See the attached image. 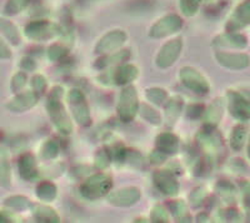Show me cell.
<instances>
[{
    "mask_svg": "<svg viewBox=\"0 0 250 223\" xmlns=\"http://www.w3.org/2000/svg\"><path fill=\"white\" fill-rule=\"evenodd\" d=\"M62 95H64V90L62 87H54L49 92L45 107L55 128L62 134H70L73 132V123H71L65 106L62 103Z\"/></svg>",
    "mask_w": 250,
    "mask_h": 223,
    "instance_id": "cell-1",
    "label": "cell"
},
{
    "mask_svg": "<svg viewBox=\"0 0 250 223\" xmlns=\"http://www.w3.org/2000/svg\"><path fill=\"white\" fill-rule=\"evenodd\" d=\"M113 188V179L106 173H97L86 178L80 186V193L89 201L98 200L108 196Z\"/></svg>",
    "mask_w": 250,
    "mask_h": 223,
    "instance_id": "cell-2",
    "label": "cell"
},
{
    "mask_svg": "<svg viewBox=\"0 0 250 223\" xmlns=\"http://www.w3.org/2000/svg\"><path fill=\"white\" fill-rule=\"evenodd\" d=\"M139 111V97L135 87L124 86L119 94L117 104L118 117L124 123H129L135 118Z\"/></svg>",
    "mask_w": 250,
    "mask_h": 223,
    "instance_id": "cell-3",
    "label": "cell"
},
{
    "mask_svg": "<svg viewBox=\"0 0 250 223\" xmlns=\"http://www.w3.org/2000/svg\"><path fill=\"white\" fill-rule=\"evenodd\" d=\"M66 100L75 122L82 127L90 126L91 115L84 93L80 89H70L66 94Z\"/></svg>",
    "mask_w": 250,
    "mask_h": 223,
    "instance_id": "cell-4",
    "label": "cell"
},
{
    "mask_svg": "<svg viewBox=\"0 0 250 223\" xmlns=\"http://www.w3.org/2000/svg\"><path fill=\"white\" fill-rule=\"evenodd\" d=\"M59 34V26L49 20H33L24 28V35L31 42H45Z\"/></svg>",
    "mask_w": 250,
    "mask_h": 223,
    "instance_id": "cell-5",
    "label": "cell"
},
{
    "mask_svg": "<svg viewBox=\"0 0 250 223\" xmlns=\"http://www.w3.org/2000/svg\"><path fill=\"white\" fill-rule=\"evenodd\" d=\"M183 28V19L176 14H168L160 18L151 25L149 37L154 39H163L175 34Z\"/></svg>",
    "mask_w": 250,
    "mask_h": 223,
    "instance_id": "cell-6",
    "label": "cell"
},
{
    "mask_svg": "<svg viewBox=\"0 0 250 223\" xmlns=\"http://www.w3.org/2000/svg\"><path fill=\"white\" fill-rule=\"evenodd\" d=\"M126 39H128V35L124 30L114 29V30H110V32L100 38L95 48H94V52H95V54L99 55H106L117 52L124 45Z\"/></svg>",
    "mask_w": 250,
    "mask_h": 223,
    "instance_id": "cell-7",
    "label": "cell"
},
{
    "mask_svg": "<svg viewBox=\"0 0 250 223\" xmlns=\"http://www.w3.org/2000/svg\"><path fill=\"white\" fill-rule=\"evenodd\" d=\"M183 50V39L182 38H174V39L169 40L164 45L160 48L159 53L155 58V64L159 67L160 69L170 68L174 66L178 58H179L180 53Z\"/></svg>",
    "mask_w": 250,
    "mask_h": 223,
    "instance_id": "cell-8",
    "label": "cell"
},
{
    "mask_svg": "<svg viewBox=\"0 0 250 223\" xmlns=\"http://www.w3.org/2000/svg\"><path fill=\"white\" fill-rule=\"evenodd\" d=\"M142 198V192L138 187L129 186L117 191L109 192L106 201L114 207H130L138 203Z\"/></svg>",
    "mask_w": 250,
    "mask_h": 223,
    "instance_id": "cell-9",
    "label": "cell"
},
{
    "mask_svg": "<svg viewBox=\"0 0 250 223\" xmlns=\"http://www.w3.org/2000/svg\"><path fill=\"white\" fill-rule=\"evenodd\" d=\"M179 79L183 86L187 87L191 92L198 93V94L208 93L209 87H208L205 78L196 69L191 68V67H183L180 69Z\"/></svg>",
    "mask_w": 250,
    "mask_h": 223,
    "instance_id": "cell-10",
    "label": "cell"
},
{
    "mask_svg": "<svg viewBox=\"0 0 250 223\" xmlns=\"http://www.w3.org/2000/svg\"><path fill=\"white\" fill-rule=\"evenodd\" d=\"M154 186L162 192L165 196H175L178 195V192L180 189V184L178 178L175 177L171 171L168 169H159V171L154 172L153 175Z\"/></svg>",
    "mask_w": 250,
    "mask_h": 223,
    "instance_id": "cell-11",
    "label": "cell"
},
{
    "mask_svg": "<svg viewBox=\"0 0 250 223\" xmlns=\"http://www.w3.org/2000/svg\"><path fill=\"white\" fill-rule=\"evenodd\" d=\"M39 97L34 90L19 92L5 104V108L12 113H25L37 106Z\"/></svg>",
    "mask_w": 250,
    "mask_h": 223,
    "instance_id": "cell-12",
    "label": "cell"
},
{
    "mask_svg": "<svg viewBox=\"0 0 250 223\" xmlns=\"http://www.w3.org/2000/svg\"><path fill=\"white\" fill-rule=\"evenodd\" d=\"M138 75H139V69H138L137 66L123 63L117 66L115 69H113L110 78L114 84L124 87L134 82L138 78Z\"/></svg>",
    "mask_w": 250,
    "mask_h": 223,
    "instance_id": "cell-13",
    "label": "cell"
},
{
    "mask_svg": "<svg viewBox=\"0 0 250 223\" xmlns=\"http://www.w3.org/2000/svg\"><path fill=\"white\" fill-rule=\"evenodd\" d=\"M18 169H19V175L23 179L28 182H33L38 177V167L37 159L31 153H25L19 158L18 162Z\"/></svg>",
    "mask_w": 250,
    "mask_h": 223,
    "instance_id": "cell-14",
    "label": "cell"
},
{
    "mask_svg": "<svg viewBox=\"0 0 250 223\" xmlns=\"http://www.w3.org/2000/svg\"><path fill=\"white\" fill-rule=\"evenodd\" d=\"M155 147L167 156L174 155L179 149V138L171 132H164L155 138Z\"/></svg>",
    "mask_w": 250,
    "mask_h": 223,
    "instance_id": "cell-15",
    "label": "cell"
},
{
    "mask_svg": "<svg viewBox=\"0 0 250 223\" xmlns=\"http://www.w3.org/2000/svg\"><path fill=\"white\" fill-rule=\"evenodd\" d=\"M10 186H12L10 153L6 147H0V187L10 188Z\"/></svg>",
    "mask_w": 250,
    "mask_h": 223,
    "instance_id": "cell-16",
    "label": "cell"
},
{
    "mask_svg": "<svg viewBox=\"0 0 250 223\" xmlns=\"http://www.w3.org/2000/svg\"><path fill=\"white\" fill-rule=\"evenodd\" d=\"M31 215L37 222L43 223H58L60 222V217L57 211L43 203H33L30 207Z\"/></svg>",
    "mask_w": 250,
    "mask_h": 223,
    "instance_id": "cell-17",
    "label": "cell"
},
{
    "mask_svg": "<svg viewBox=\"0 0 250 223\" xmlns=\"http://www.w3.org/2000/svg\"><path fill=\"white\" fill-rule=\"evenodd\" d=\"M0 35L8 42L9 44L17 46L21 42L20 32L18 26L6 18H0Z\"/></svg>",
    "mask_w": 250,
    "mask_h": 223,
    "instance_id": "cell-18",
    "label": "cell"
},
{
    "mask_svg": "<svg viewBox=\"0 0 250 223\" xmlns=\"http://www.w3.org/2000/svg\"><path fill=\"white\" fill-rule=\"evenodd\" d=\"M183 104H184L183 98L179 95H174L165 102V115H167V122L169 123V126L175 124L183 111Z\"/></svg>",
    "mask_w": 250,
    "mask_h": 223,
    "instance_id": "cell-19",
    "label": "cell"
},
{
    "mask_svg": "<svg viewBox=\"0 0 250 223\" xmlns=\"http://www.w3.org/2000/svg\"><path fill=\"white\" fill-rule=\"evenodd\" d=\"M130 58V50L129 49H122V50H117V53L114 54H106L105 58H102L95 63V67L100 69H104L106 67L110 66H119L123 64L125 60H128Z\"/></svg>",
    "mask_w": 250,
    "mask_h": 223,
    "instance_id": "cell-20",
    "label": "cell"
},
{
    "mask_svg": "<svg viewBox=\"0 0 250 223\" xmlns=\"http://www.w3.org/2000/svg\"><path fill=\"white\" fill-rule=\"evenodd\" d=\"M35 195L42 202H53L58 196V188L50 180H42L35 188Z\"/></svg>",
    "mask_w": 250,
    "mask_h": 223,
    "instance_id": "cell-21",
    "label": "cell"
},
{
    "mask_svg": "<svg viewBox=\"0 0 250 223\" xmlns=\"http://www.w3.org/2000/svg\"><path fill=\"white\" fill-rule=\"evenodd\" d=\"M31 201L29 200L25 196H10V197L5 198L3 202V206L6 207L9 209H13V211H25V209L30 208L31 207Z\"/></svg>",
    "mask_w": 250,
    "mask_h": 223,
    "instance_id": "cell-22",
    "label": "cell"
},
{
    "mask_svg": "<svg viewBox=\"0 0 250 223\" xmlns=\"http://www.w3.org/2000/svg\"><path fill=\"white\" fill-rule=\"evenodd\" d=\"M168 208L178 222H189V220H190L189 212H188L187 208V203L183 200L171 201Z\"/></svg>",
    "mask_w": 250,
    "mask_h": 223,
    "instance_id": "cell-23",
    "label": "cell"
},
{
    "mask_svg": "<svg viewBox=\"0 0 250 223\" xmlns=\"http://www.w3.org/2000/svg\"><path fill=\"white\" fill-rule=\"evenodd\" d=\"M145 97L154 106H162L168 99V93L167 90L159 87H151V88L145 89Z\"/></svg>",
    "mask_w": 250,
    "mask_h": 223,
    "instance_id": "cell-24",
    "label": "cell"
},
{
    "mask_svg": "<svg viewBox=\"0 0 250 223\" xmlns=\"http://www.w3.org/2000/svg\"><path fill=\"white\" fill-rule=\"evenodd\" d=\"M142 115V118L144 120H146L148 123L153 124V126H160L163 122L162 115L158 111L153 108V107L148 106V104H142L139 107V111H138Z\"/></svg>",
    "mask_w": 250,
    "mask_h": 223,
    "instance_id": "cell-25",
    "label": "cell"
},
{
    "mask_svg": "<svg viewBox=\"0 0 250 223\" xmlns=\"http://www.w3.org/2000/svg\"><path fill=\"white\" fill-rule=\"evenodd\" d=\"M59 144L54 139H46L40 147V156L44 159H55L59 155Z\"/></svg>",
    "mask_w": 250,
    "mask_h": 223,
    "instance_id": "cell-26",
    "label": "cell"
},
{
    "mask_svg": "<svg viewBox=\"0 0 250 223\" xmlns=\"http://www.w3.org/2000/svg\"><path fill=\"white\" fill-rule=\"evenodd\" d=\"M69 49L68 46L64 45L62 43H54L51 44L48 48V52H46V55H48L49 59L51 62H58V60H62L68 55Z\"/></svg>",
    "mask_w": 250,
    "mask_h": 223,
    "instance_id": "cell-27",
    "label": "cell"
},
{
    "mask_svg": "<svg viewBox=\"0 0 250 223\" xmlns=\"http://www.w3.org/2000/svg\"><path fill=\"white\" fill-rule=\"evenodd\" d=\"M28 4L29 0H8L4 5V13H5V15L13 17V15H17L20 12H23Z\"/></svg>",
    "mask_w": 250,
    "mask_h": 223,
    "instance_id": "cell-28",
    "label": "cell"
},
{
    "mask_svg": "<svg viewBox=\"0 0 250 223\" xmlns=\"http://www.w3.org/2000/svg\"><path fill=\"white\" fill-rule=\"evenodd\" d=\"M150 222L154 223H168L169 212L163 204H154L150 211Z\"/></svg>",
    "mask_w": 250,
    "mask_h": 223,
    "instance_id": "cell-29",
    "label": "cell"
},
{
    "mask_svg": "<svg viewBox=\"0 0 250 223\" xmlns=\"http://www.w3.org/2000/svg\"><path fill=\"white\" fill-rule=\"evenodd\" d=\"M26 80H28V77H26V74L23 70L15 73L12 77V79H10V89H12V92L19 93L25 87Z\"/></svg>",
    "mask_w": 250,
    "mask_h": 223,
    "instance_id": "cell-30",
    "label": "cell"
},
{
    "mask_svg": "<svg viewBox=\"0 0 250 223\" xmlns=\"http://www.w3.org/2000/svg\"><path fill=\"white\" fill-rule=\"evenodd\" d=\"M200 0H179V6L185 17H193L198 12Z\"/></svg>",
    "mask_w": 250,
    "mask_h": 223,
    "instance_id": "cell-31",
    "label": "cell"
},
{
    "mask_svg": "<svg viewBox=\"0 0 250 223\" xmlns=\"http://www.w3.org/2000/svg\"><path fill=\"white\" fill-rule=\"evenodd\" d=\"M94 163H95V167L99 169H104L110 164V153H109L106 149H99V151L95 153V158H94Z\"/></svg>",
    "mask_w": 250,
    "mask_h": 223,
    "instance_id": "cell-32",
    "label": "cell"
},
{
    "mask_svg": "<svg viewBox=\"0 0 250 223\" xmlns=\"http://www.w3.org/2000/svg\"><path fill=\"white\" fill-rule=\"evenodd\" d=\"M31 89L34 90L37 94H43L46 89V79L44 75L42 74H35L34 77L31 78Z\"/></svg>",
    "mask_w": 250,
    "mask_h": 223,
    "instance_id": "cell-33",
    "label": "cell"
},
{
    "mask_svg": "<svg viewBox=\"0 0 250 223\" xmlns=\"http://www.w3.org/2000/svg\"><path fill=\"white\" fill-rule=\"evenodd\" d=\"M12 57L13 53L9 43L0 35V60H9Z\"/></svg>",
    "mask_w": 250,
    "mask_h": 223,
    "instance_id": "cell-34",
    "label": "cell"
},
{
    "mask_svg": "<svg viewBox=\"0 0 250 223\" xmlns=\"http://www.w3.org/2000/svg\"><path fill=\"white\" fill-rule=\"evenodd\" d=\"M167 158H168V156L165 155V153L155 149V151H153L150 153L149 160H150V163L154 164V166H159V164L164 163L165 160H167Z\"/></svg>",
    "mask_w": 250,
    "mask_h": 223,
    "instance_id": "cell-35",
    "label": "cell"
},
{
    "mask_svg": "<svg viewBox=\"0 0 250 223\" xmlns=\"http://www.w3.org/2000/svg\"><path fill=\"white\" fill-rule=\"evenodd\" d=\"M20 68L23 69V70H28V72H31V70H34L37 68V63L34 62V59L30 57H23L21 60H20Z\"/></svg>",
    "mask_w": 250,
    "mask_h": 223,
    "instance_id": "cell-36",
    "label": "cell"
},
{
    "mask_svg": "<svg viewBox=\"0 0 250 223\" xmlns=\"http://www.w3.org/2000/svg\"><path fill=\"white\" fill-rule=\"evenodd\" d=\"M15 218L13 217L8 211H0V223H8L14 222Z\"/></svg>",
    "mask_w": 250,
    "mask_h": 223,
    "instance_id": "cell-37",
    "label": "cell"
},
{
    "mask_svg": "<svg viewBox=\"0 0 250 223\" xmlns=\"http://www.w3.org/2000/svg\"><path fill=\"white\" fill-rule=\"evenodd\" d=\"M1 137H3V132H1V129H0V139H1Z\"/></svg>",
    "mask_w": 250,
    "mask_h": 223,
    "instance_id": "cell-38",
    "label": "cell"
}]
</instances>
